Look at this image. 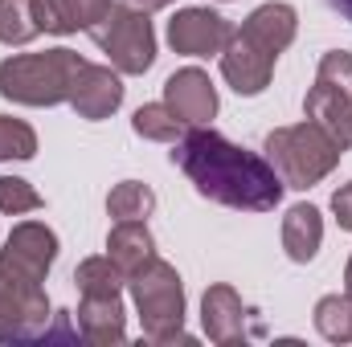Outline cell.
Returning <instances> with one entry per match:
<instances>
[{"instance_id": "22", "label": "cell", "mask_w": 352, "mask_h": 347, "mask_svg": "<svg viewBox=\"0 0 352 347\" xmlns=\"http://www.w3.org/2000/svg\"><path fill=\"white\" fill-rule=\"evenodd\" d=\"M74 282H78L82 294H119L127 278L119 274V265L111 258H87L74 270Z\"/></svg>"}, {"instance_id": "15", "label": "cell", "mask_w": 352, "mask_h": 347, "mask_svg": "<svg viewBox=\"0 0 352 347\" xmlns=\"http://www.w3.org/2000/svg\"><path fill=\"white\" fill-rule=\"evenodd\" d=\"M107 258L119 265L123 278H131L144 261L156 258V241L148 233L144 221H115V229L107 233Z\"/></svg>"}, {"instance_id": "23", "label": "cell", "mask_w": 352, "mask_h": 347, "mask_svg": "<svg viewBox=\"0 0 352 347\" xmlns=\"http://www.w3.org/2000/svg\"><path fill=\"white\" fill-rule=\"evenodd\" d=\"M45 200H41V192L29 184V180H21V176H0V213H8V217H21V213H37Z\"/></svg>"}, {"instance_id": "13", "label": "cell", "mask_w": 352, "mask_h": 347, "mask_svg": "<svg viewBox=\"0 0 352 347\" xmlns=\"http://www.w3.org/2000/svg\"><path fill=\"white\" fill-rule=\"evenodd\" d=\"M78 335L87 344H123L127 339V315L119 294H82L78 307Z\"/></svg>"}, {"instance_id": "17", "label": "cell", "mask_w": 352, "mask_h": 347, "mask_svg": "<svg viewBox=\"0 0 352 347\" xmlns=\"http://www.w3.org/2000/svg\"><path fill=\"white\" fill-rule=\"evenodd\" d=\"M242 29L254 37V41H263L266 49H274V53H283L291 41H295V29H299V16H295V8L291 4H278V0H270L263 8H254L246 21H242Z\"/></svg>"}, {"instance_id": "12", "label": "cell", "mask_w": 352, "mask_h": 347, "mask_svg": "<svg viewBox=\"0 0 352 347\" xmlns=\"http://www.w3.org/2000/svg\"><path fill=\"white\" fill-rule=\"evenodd\" d=\"M123 102V82H119V70L111 66H82V74L74 78V90H70V106L78 110V119H107L115 115Z\"/></svg>"}, {"instance_id": "18", "label": "cell", "mask_w": 352, "mask_h": 347, "mask_svg": "<svg viewBox=\"0 0 352 347\" xmlns=\"http://www.w3.org/2000/svg\"><path fill=\"white\" fill-rule=\"evenodd\" d=\"M152 208H156V192L148 184H140V180H123L107 196V213L115 221H148Z\"/></svg>"}, {"instance_id": "10", "label": "cell", "mask_w": 352, "mask_h": 347, "mask_svg": "<svg viewBox=\"0 0 352 347\" xmlns=\"http://www.w3.org/2000/svg\"><path fill=\"white\" fill-rule=\"evenodd\" d=\"M230 33H234L230 21L209 12V8H180L168 21V41L184 58H213V53H221Z\"/></svg>"}, {"instance_id": "1", "label": "cell", "mask_w": 352, "mask_h": 347, "mask_svg": "<svg viewBox=\"0 0 352 347\" xmlns=\"http://www.w3.org/2000/svg\"><path fill=\"white\" fill-rule=\"evenodd\" d=\"M173 164L192 180V188L205 200L242 213H270L287 188L266 156L230 143L213 127H188L176 139Z\"/></svg>"}, {"instance_id": "8", "label": "cell", "mask_w": 352, "mask_h": 347, "mask_svg": "<svg viewBox=\"0 0 352 347\" xmlns=\"http://www.w3.org/2000/svg\"><path fill=\"white\" fill-rule=\"evenodd\" d=\"M201 323H205V335L221 347H234L250 335H263V323H258V311L242 302V294L226 282L209 286L205 298H201Z\"/></svg>"}, {"instance_id": "16", "label": "cell", "mask_w": 352, "mask_h": 347, "mask_svg": "<svg viewBox=\"0 0 352 347\" xmlns=\"http://www.w3.org/2000/svg\"><path fill=\"white\" fill-rule=\"evenodd\" d=\"M320 241H324V217H320V208L316 204L287 208V217H283V250H287V258L307 265L320 254Z\"/></svg>"}, {"instance_id": "9", "label": "cell", "mask_w": 352, "mask_h": 347, "mask_svg": "<svg viewBox=\"0 0 352 347\" xmlns=\"http://www.w3.org/2000/svg\"><path fill=\"white\" fill-rule=\"evenodd\" d=\"M274 62H278L274 49H266L263 41H254L246 29H234L230 41H226V49H221V78L238 94L254 98V94L266 90L270 74H274Z\"/></svg>"}, {"instance_id": "26", "label": "cell", "mask_w": 352, "mask_h": 347, "mask_svg": "<svg viewBox=\"0 0 352 347\" xmlns=\"http://www.w3.org/2000/svg\"><path fill=\"white\" fill-rule=\"evenodd\" d=\"M332 213H336L340 229H349L352 233V184H344V188L332 192Z\"/></svg>"}, {"instance_id": "6", "label": "cell", "mask_w": 352, "mask_h": 347, "mask_svg": "<svg viewBox=\"0 0 352 347\" xmlns=\"http://www.w3.org/2000/svg\"><path fill=\"white\" fill-rule=\"evenodd\" d=\"M90 41L111 58V66L119 74H144L152 70L156 62V33H152V21L148 12L131 8L127 0L119 4H107V12L87 29Z\"/></svg>"}, {"instance_id": "29", "label": "cell", "mask_w": 352, "mask_h": 347, "mask_svg": "<svg viewBox=\"0 0 352 347\" xmlns=\"http://www.w3.org/2000/svg\"><path fill=\"white\" fill-rule=\"evenodd\" d=\"M344 294H352V258H349V265H344Z\"/></svg>"}, {"instance_id": "21", "label": "cell", "mask_w": 352, "mask_h": 347, "mask_svg": "<svg viewBox=\"0 0 352 347\" xmlns=\"http://www.w3.org/2000/svg\"><path fill=\"white\" fill-rule=\"evenodd\" d=\"M41 33L33 16V0H0V41L4 45H29Z\"/></svg>"}, {"instance_id": "19", "label": "cell", "mask_w": 352, "mask_h": 347, "mask_svg": "<svg viewBox=\"0 0 352 347\" xmlns=\"http://www.w3.org/2000/svg\"><path fill=\"white\" fill-rule=\"evenodd\" d=\"M316 331L328 344H352V294H328L316 302Z\"/></svg>"}, {"instance_id": "14", "label": "cell", "mask_w": 352, "mask_h": 347, "mask_svg": "<svg viewBox=\"0 0 352 347\" xmlns=\"http://www.w3.org/2000/svg\"><path fill=\"white\" fill-rule=\"evenodd\" d=\"M4 254L45 278L50 265H54V258H58V237H54V229H45L41 221H21V225L8 233V241H4Z\"/></svg>"}, {"instance_id": "4", "label": "cell", "mask_w": 352, "mask_h": 347, "mask_svg": "<svg viewBox=\"0 0 352 347\" xmlns=\"http://www.w3.org/2000/svg\"><path fill=\"white\" fill-rule=\"evenodd\" d=\"M127 286H131V298H135V311H140L144 339H152V344H192L184 335V286H180L176 265L160 258L144 261L127 278Z\"/></svg>"}, {"instance_id": "3", "label": "cell", "mask_w": 352, "mask_h": 347, "mask_svg": "<svg viewBox=\"0 0 352 347\" xmlns=\"http://www.w3.org/2000/svg\"><path fill=\"white\" fill-rule=\"evenodd\" d=\"M266 160L283 176L287 188H316L324 176L344 160V147L320 127V123H295V127H274L266 135Z\"/></svg>"}, {"instance_id": "20", "label": "cell", "mask_w": 352, "mask_h": 347, "mask_svg": "<svg viewBox=\"0 0 352 347\" xmlns=\"http://www.w3.org/2000/svg\"><path fill=\"white\" fill-rule=\"evenodd\" d=\"M131 127H135L140 139H152V143H176V139L184 135V123L168 110V102H148V106H140L135 119H131Z\"/></svg>"}, {"instance_id": "5", "label": "cell", "mask_w": 352, "mask_h": 347, "mask_svg": "<svg viewBox=\"0 0 352 347\" xmlns=\"http://www.w3.org/2000/svg\"><path fill=\"white\" fill-rule=\"evenodd\" d=\"M41 282H45L41 274H33L29 265H21L0 250V344L45 335L50 298Z\"/></svg>"}, {"instance_id": "11", "label": "cell", "mask_w": 352, "mask_h": 347, "mask_svg": "<svg viewBox=\"0 0 352 347\" xmlns=\"http://www.w3.org/2000/svg\"><path fill=\"white\" fill-rule=\"evenodd\" d=\"M164 102H168V110L184 127H205L217 115V90L209 82V74L197 70V66L176 70L173 78L164 82Z\"/></svg>"}, {"instance_id": "28", "label": "cell", "mask_w": 352, "mask_h": 347, "mask_svg": "<svg viewBox=\"0 0 352 347\" xmlns=\"http://www.w3.org/2000/svg\"><path fill=\"white\" fill-rule=\"evenodd\" d=\"M328 4H332V8H336L344 21H352V0H328Z\"/></svg>"}, {"instance_id": "25", "label": "cell", "mask_w": 352, "mask_h": 347, "mask_svg": "<svg viewBox=\"0 0 352 347\" xmlns=\"http://www.w3.org/2000/svg\"><path fill=\"white\" fill-rule=\"evenodd\" d=\"M33 16H37L41 33H78L66 12V0H33Z\"/></svg>"}, {"instance_id": "24", "label": "cell", "mask_w": 352, "mask_h": 347, "mask_svg": "<svg viewBox=\"0 0 352 347\" xmlns=\"http://www.w3.org/2000/svg\"><path fill=\"white\" fill-rule=\"evenodd\" d=\"M37 156V135L21 119H0V164L4 160H33Z\"/></svg>"}, {"instance_id": "2", "label": "cell", "mask_w": 352, "mask_h": 347, "mask_svg": "<svg viewBox=\"0 0 352 347\" xmlns=\"http://www.w3.org/2000/svg\"><path fill=\"white\" fill-rule=\"evenodd\" d=\"M87 58L74 49H45V53H16L0 62V94L21 106H58L70 102L74 78L82 74Z\"/></svg>"}, {"instance_id": "7", "label": "cell", "mask_w": 352, "mask_h": 347, "mask_svg": "<svg viewBox=\"0 0 352 347\" xmlns=\"http://www.w3.org/2000/svg\"><path fill=\"white\" fill-rule=\"evenodd\" d=\"M303 110L320 123L344 152L352 147V53H324L316 70V86L307 90Z\"/></svg>"}, {"instance_id": "27", "label": "cell", "mask_w": 352, "mask_h": 347, "mask_svg": "<svg viewBox=\"0 0 352 347\" xmlns=\"http://www.w3.org/2000/svg\"><path fill=\"white\" fill-rule=\"evenodd\" d=\"M131 8H140V12H156V8H168L173 0H127Z\"/></svg>"}]
</instances>
